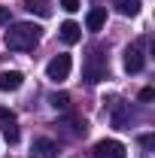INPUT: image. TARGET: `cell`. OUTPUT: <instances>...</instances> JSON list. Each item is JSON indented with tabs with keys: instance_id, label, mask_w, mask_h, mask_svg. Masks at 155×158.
I'll return each instance as SVG.
<instances>
[{
	"instance_id": "6da1fadb",
	"label": "cell",
	"mask_w": 155,
	"mask_h": 158,
	"mask_svg": "<svg viewBox=\"0 0 155 158\" xmlns=\"http://www.w3.org/2000/svg\"><path fill=\"white\" fill-rule=\"evenodd\" d=\"M43 37V27L40 24H31V21H15V24H9V31H6V49L9 52H31L34 46L40 43Z\"/></svg>"
},
{
	"instance_id": "7a4b0ae2",
	"label": "cell",
	"mask_w": 155,
	"mask_h": 158,
	"mask_svg": "<svg viewBox=\"0 0 155 158\" xmlns=\"http://www.w3.org/2000/svg\"><path fill=\"white\" fill-rule=\"evenodd\" d=\"M110 76V64H107V55H103V49L100 46H91L88 49V55H85V64H82V79L88 82V85H97L100 79Z\"/></svg>"
},
{
	"instance_id": "3957f363",
	"label": "cell",
	"mask_w": 155,
	"mask_h": 158,
	"mask_svg": "<svg viewBox=\"0 0 155 158\" xmlns=\"http://www.w3.org/2000/svg\"><path fill=\"white\" fill-rule=\"evenodd\" d=\"M70 67H73L70 55H55V58L46 64V76L52 79V82H64V79L70 76Z\"/></svg>"
},
{
	"instance_id": "277c9868",
	"label": "cell",
	"mask_w": 155,
	"mask_h": 158,
	"mask_svg": "<svg viewBox=\"0 0 155 158\" xmlns=\"http://www.w3.org/2000/svg\"><path fill=\"white\" fill-rule=\"evenodd\" d=\"M94 158H128V152L119 140H100L94 143Z\"/></svg>"
},
{
	"instance_id": "5b68a950",
	"label": "cell",
	"mask_w": 155,
	"mask_h": 158,
	"mask_svg": "<svg viewBox=\"0 0 155 158\" xmlns=\"http://www.w3.org/2000/svg\"><path fill=\"white\" fill-rule=\"evenodd\" d=\"M143 64H146L143 49H140V46H128V49H125V70H128V73H140Z\"/></svg>"
},
{
	"instance_id": "8992f818",
	"label": "cell",
	"mask_w": 155,
	"mask_h": 158,
	"mask_svg": "<svg viewBox=\"0 0 155 158\" xmlns=\"http://www.w3.org/2000/svg\"><path fill=\"white\" fill-rule=\"evenodd\" d=\"M55 152H58V146H55L49 137H37L34 140V149H31L34 158H55Z\"/></svg>"
},
{
	"instance_id": "52a82bcc",
	"label": "cell",
	"mask_w": 155,
	"mask_h": 158,
	"mask_svg": "<svg viewBox=\"0 0 155 158\" xmlns=\"http://www.w3.org/2000/svg\"><path fill=\"white\" fill-rule=\"evenodd\" d=\"M24 76H21L19 70H3L0 73V91H19Z\"/></svg>"
},
{
	"instance_id": "ba28073f",
	"label": "cell",
	"mask_w": 155,
	"mask_h": 158,
	"mask_svg": "<svg viewBox=\"0 0 155 158\" xmlns=\"http://www.w3.org/2000/svg\"><path fill=\"white\" fill-rule=\"evenodd\" d=\"M103 24H107V9H103V6H94V9H88V15H85V27L97 34Z\"/></svg>"
},
{
	"instance_id": "9c48e42d",
	"label": "cell",
	"mask_w": 155,
	"mask_h": 158,
	"mask_svg": "<svg viewBox=\"0 0 155 158\" xmlns=\"http://www.w3.org/2000/svg\"><path fill=\"white\" fill-rule=\"evenodd\" d=\"M61 40H64L67 46L79 43V40H82V27H79L76 21H64V24H61Z\"/></svg>"
},
{
	"instance_id": "30bf717a",
	"label": "cell",
	"mask_w": 155,
	"mask_h": 158,
	"mask_svg": "<svg viewBox=\"0 0 155 158\" xmlns=\"http://www.w3.org/2000/svg\"><path fill=\"white\" fill-rule=\"evenodd\" d=\"M24 9L34 12V15H40V19L52 15V3H49V0H24Z\"/></svg>"
},
{
	"instance_id": "8fae6325",
	"label": "cell",
	"mask_w": 155,
	"mask_h": 158,
	"mask_svg": "<svg viewBox=\"0 0 155 158\" xmlns=\"http://www.w3.org/2000/svg\"><path fill=\"white\" fill-rule=\"evenodd\" d=\"M3 140H6L9 146H15V143L21 140V131H19V125H15V118L3 122Z\"/></svg>"
},
{
	"instance_id": "7c38bea8",
	"label": "cell",
	"mask_w": 155,
	"mask_h": 158,
	"mask_svg": "<svg viewBox=\"0 0 155 158\" xmlns=\"http://www.w3.org/2000/svg\"><path fill=\"white\" fill-rule=\"evenodd\" d=\"M116 6H119V12H122V15H128V19L140 15V9H143V3H140V0H119Z\"/></svg>"
},
{
	"instance_id": "4fadbf2b",
	"label": "cell",
	"mask_w": 155,
	"mask_h": 158,
	"mask_svg": "<svg viewBox=\"0 0 155 158\" xmlns=\"http://www.w3.org/2000/svg\"><path fill=\"white\" fill-rule=\"evenodd\" d=\"M128 118H131L128 106H125V103H116V113H113V128H125V125H128Z\"/></svg>"
},
{
	"instance_id": "5bb4252c",
	"label": "cell",
	"mask_w": 155,
	"mask_h": 158,
	"mask_svg": "<svg viewBox=\"0 0 155 158\" xmlns=\"http://www.w3.org/2000/svg\"><path fill=\"white\" fill-rule=\"evenodd\" d=\"M49 103H52L55 110H67V106H70V94H64V91H55V94H49Z\"/></svg>"
},
{
	"instance_id": "9a60e30c",
	"label": "cell",
	"mask_w": 155,
	"mask_h": 158,
	"mask_svg": "<svg viewBox=\"0 0 155 158\" xmlns=\"http://www.w3.org/2000/svg\"><path fill=\"white\" fill-rule=\"evenodd\" d=\"M67 128H70V134H73V137H85V131H88L85 118H70V122H67Z\"/></svg>"
},
{
	"instance_id": "2e32d148",
	"label": "cell",
	"mask_w": 155,
	"mask_h": 158,
	"mask_svg": "<svg viewBox=\"0 0 155 158\" xmlns=\"http://www.w3.org/2000/svg\"><path fill=\"white\" fill-rule=\"evenodd\" d=\"M61 9H64V12H76V9H79V0H61Z\"/></svg>"
},
{
	"instance_id": "e0dca14e",
	"label": "cell",
	"mask_w": 155,
	"mask_h": 158,
	"mask_svg": "<svg viewBox=\"0 0 155 158\" xmlns=\"http://www.w3.org/2000/svg\"><path fill=\"white\" fill-rule=\"evenodd\" d=\"M9 118H15V116H12V110H6V106H0V122H9Z\"/></svg>"
},
{
	"instance_id": "ac0fdd59",
	"label": "cell",
	"mask_w": 155,
	"mask_h": 158,
	"mask_svg": "<svg viewBox=\"0 0 155 158\" xmlns=\"http://www.w3.org/2000/svg\"><path fill=\"white\" fill-rule=\"evenodd\" d=\"M155 98V88H143L140 91V100H152Z\"/></svg>"
},
{
	"instance_id": "d6986e66",
	"label": "cell",
	"mask_w": 155,
	"mask_h": 158,
	"mask_svg": "<svg viewBox=\"0 0 155 158\" xmlns=\"http://www.w3.org/2000/svg\"><path fill=\"white\" fill-rule=\"evenodd\" d=\"M9 21V6H0V24H6Z\"/></svg>"
}]
</instances>
